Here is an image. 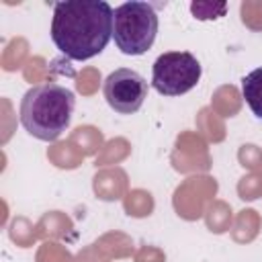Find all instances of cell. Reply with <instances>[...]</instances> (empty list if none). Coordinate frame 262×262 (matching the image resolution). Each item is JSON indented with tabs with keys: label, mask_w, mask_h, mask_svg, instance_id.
I'll return each mask as SVG.
<instances>
[{
	"label": "cell",
	"mask_w": 262,
	"mask_h": 262,
	"mask_svg": "<svg viewBox=\"0 0 262 262\" xmlns=\"http://www.w3.org/2000/svg\"><path fill=\"white\" fill-rule=\"evenodd\" d=\"M242 94L254 117L262 119V68H256L242 78Z\"/></svg>",
	"instance_id": "cell-6"
},
{
	"label": "cell",
	"mask_w": 262,
	"mask_h": 262,
	"mask_svg": "<svg viewBox=\"0 0 262 262\" xmlns=\"http://www.w3.org/2000/svg\"><path fill=\"white\" fill-rule=\"evenodd\" d=\"M102 94L106 104L119 115H133L141 108L147 98V82L145 78L129 68H119L111 72L104 80Z\"/></svg>",
	"instance_id": "cell-5"
},
{
	"label": "cell",
	"mask_w": 262,
	"mask_h": 262,
	"mask_svg": "<svg viewBox=\"0 0 262 262\" xmlns=\"http://www.w3.org/2000/svg\"><path fill=\"white\" fill-rule=\"evenodd\" d=\"M158 14L147 2H123L115 8L113 39L125 55H143L156 41Z\"/></svg>",
	"instance_id": "cell-3"
},
{
	"label": "cell",
	"mask_w": 262,
	"mask_h": 262,
	"mask_svg": "<svg viewBox=\"0 0 262 262\" xmlns=\"http://www.w3.org/2000/svg\"><path fill=\"white\" fill-rule=\"evenodd\" d=\"M203 68L188 51H166L151 68V86L162 96H180L196 86Z\"/></svg>",
	"instance_id": "cell-4"
},
{
	"label": "cell",
	"mask_w": 262,
	"mask_h": 262,
	"mask_svg": "<svg viewBox=\"0 0 262 262\" xmlns=\"http://www.w3.org/2000/svg\"><path fill=\"white\" fill-rule=\"evenodd\" d=\"M76 96L61 84L45 82L29 88L20 100V125L41 141H55L72 121Z\"/></svg>",
	"instance_id": "cell-2"
},
{
	"label": "cell",
	"mask_w": 262,
	"mask_h": 262,
	"mask_svg": "<svg viewBox=\"0 0 262 262\" xmlns=\"http://www.w3.org/2000/svg\"><path fill=\"white\" fill-rule=\"evenodd\" d=\"M115 10L102 0L55 2L51 41L70 59L86 61L98 55L113 37Z\"/></svg>",
	"instance_id": "cell-1"
},
{
	"label": "cell",
	"mask_w": 262,
	"mask_h": 262,
	"mask_svg": "<svg viewBox=\"0 0 262 262\" xmlns=\"http://www.w3.org/2000/svg\"><path fill=\"white\" fill-rule=\"evenodd\" d=\"M225 8H227L225 4H211V2H194V4H190L192 14H194L196 18H201V20L223 16Z\"/></svg>",
	"instance_id": "cell-7"
}]
</instances>
